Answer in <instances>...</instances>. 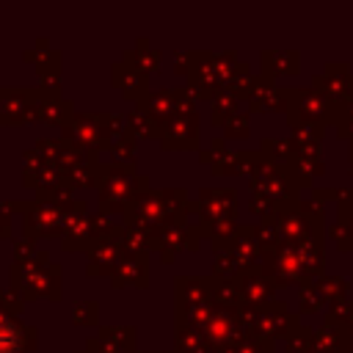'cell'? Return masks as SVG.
<instances>
[{"mask_svg": "<svg viewBox=\"0 0 353 353\" xmlns=\"http://www.w3.org/2000/svg\"><path fill=\"white\" fill-rule=\"evenodd\" d=\"M325 237V234H323ZM323 237H309L303 243H276L262 248V273L276 284V287H290V284H306L320 276H325V248Z\"/></svg>", "mask_w": 353, "mask_h": 353, "instance_id": "obj_1", "label": "cell"}, {"mask_svg": "<svg viewBox=\"0 0 353 353\" xmlns=\"http://www.w3.org/2000/svg\"><path fill=\"white\" fill-rule=\"evenodd\" d=\"M190 215V199L185 188H149L132 199V204L124 210V226H143V229H160V226H188Z\"/></svg>", "mask_w": 353, "mask_h": 353, "instance_id": "obj_2", "label": "cell"}, {"mask_svg": "<svg viewBox=\"0 0 353 353\" xmlns=\"http://www.w3.org/2000/svg\"><path fill=\"white\" fill-rule=\"evenodd\" d=\"M97 212L124 215L132 199L152 188L146 174L135 171V163H102L97 174Z\"/></svg>", "mask_w": 353, "mask_h": 353, "instance_id": "obj_3", "label": "cell"}, {"mask_svg": "<svg viewBox=\"0 0 353 353\" xmlns=\"http://www.w3.org/2000/svg\"><path fill=\"white\" fill-rule=\"evenodd\" d=\"M243 61L237 58L234 50L223 52H207V50H190V63H188V91L199 99H215L232 77L240 72Z\"/></svg>", "mask_w": 353, "mask_h": 353, "instance_id": "obj_4", "label": "cell"}, {"mask_svg": "<svg viewBox=\"0 0 353 353\" xmlns=\"http://www.w3.org/2000/svg\"><path fill=\"white\" fill-rule=\"evenodd\" d=\"M306 188V182L295 174V168L290 163H276L270 157H265L262 152L254 160V168L248 174V190L256 199H265L279 210L301 201L298 193Z\"/></svg>", "mask_w": 353, "mask_h": 353, "instance_id": "obj_5", "label": "cell"}, {"mask_svg": "<svg viewBox=\"0 0 353 353\" xmlns=\"http://www.w3.org/2000/svg\"><path fill=\"white\" fill-rule=\"evenodd\" d=\"M8 281L14 290L25 295L28 303L41 298L58 303L63 298V268L52 262L47 248H41L28 262H14L8 270Z\"/></svg>", "mask_w": 353, "mask_h": 353, "instance_id": "obj_6", "label": "cell"}, {"mask_svg": "<svg viewBox=\"0 0 353 353\" xmlns=\"http://www.w3.org/2000/svg\"><path fill=\"white\" fill-rule=\"evenodd\" d=\"M119 223H113L108 215L102 212H88V204L74 199L69 204V218H66V232L61 237V248L63 251H88L97 240L108 237L116 232Z\"/></svg>", "mask_w": 353, "mask_h": 353, "instance_id": "obj_7", "label": "cell"}, {"mask_svg": "<svg viewBox=\"0 0 353 353\" xmlns=\"http://www.w3.org/2000/svg\"><path fill=\"white\" fill-rule=\"evenodd\" d=\"M243 323L248 328L251 336H262V339H287L295 328H301L298 314L284 303V301H270L259 309H245L240 306Z\"/></svg>", "mask_w": 353, "mask_h": 353, "instance_id": "obj_8", "label": "cell"}, {"mask_svg": "<svg viewBox=\"0 0 353 353\" xmlns=\"http://www.w3.org/2000/svg\"><path fill=\"white\" fill-rule=\"evenodd\" d=\"M72 204V201H69ZM69 204H47V201H22V237L28 240H61L66 232Z\"/></svg>", "mask_w": 353, "mask_h": 353, "instance_id": "obj_9", "label": "cell"}, {"mask_svg": "<svg viewBox=\"0 0 353 353\" xmlns=\"http://www.w3.org/2000/svg\"><path fill=\"white\" fill-rule=\"evenodd\" d=\"M336 108L317 94L312 85L309 88H287V124L290 130L298 127H328L334 124Z\"/></svg>", "mask_w": 353, "mask_h": 353, "instance_id": "obj_10", "label": "cell"}, {"mask_svg": "<svg viewBox=\"0 0 353 353\" xmlns=\"http://www.w3.org/2000/svg\"><path fill=\"white\" fill-rule=\"evenodd\" d=\"M22 61L36 66L39 74V91L41 97H63V83H61V72H63V52L50 47L47 36H39L36 44L30 50L22 52Z\"/></svg>", "mask_w": 353, "mask_h": 353, "instance_id": "obj_11", "label": "cell"}, {"mask_svg": "<svg viewBox=\"0 0 353 353\" xmlns=\"http://www.w3.org/2000/svg\"><path fill=\"white\" fill-rule=\"evenodd\" d=\"M39 88L0 85V127H25L39 121Z\"/></svg>", "mask_w": 353, "mask_h": 353, "instance_id": "obj_12", "label": "cell"}, {"mask_svg": "<svg viewBox=\"0 0 353 353\" xmlns=\"http://www.w3.org/2000/svg\"><path fill=\"white\" fill-rule=\"evenodd\" d=\"M347 301V279L342 276H320L298 287V314H314L320 309H331Z\"/></svg>", "mask_w": 353, "mask_h": 353, "instance_id": "obj_13", "label": "cell"}, {"mask_svg": "<svg viewBox=\"0 0 353 353\" xmlns=\"http://www.w3.org/2000/svg\"><path fill=\"white\" fill-rule=\"evenodd\" d=\"M135 108H141L143 113H149V116L163 127V124L171 121L176 113H190V110H196V97L188 91V85L157 88V91H149Z\"/></svg>", "mask_w": 353, "mask_h": 353, "instance_id": "obj_14", "label": "cell"}, {"mask_svg": "<svg viewBox=\"0 0 353 353\" xmlns=\"http://www.w3.org/2000/svg\"><path fill=\"white\" fill-rule=\"evenodd\" d=\"M190 212L199 215V223H237V190L201 188L199 199L190 201Z\"/></svg>", "mask_w": 353, "mask_h": 353, "instance_id": "obj_15", "label": "cell"}, {"mask_svg": "<svg viewBox=\"0 0 353 353\" xmlns=\"http://www.w3.org/2000/svg\"><path fill=\"white\" fill-rule=\"evenodd\" d=\"M127 248H124V223L116 226L113 234L97 240L88 251H85V276L88 279H110L119 268V262L124 259Z\"/></svg>", "mask_w": 353, "mask_h": 353, "instance_id": "obj_16", "label": "cell"}, {"mask_svg": "<svg viewBox=\"0 0 353 353\" xmlns=\"http://www.w3.org/2000/svg\"><path fill=\"white\" fill-rule=\"evenodd\" d=\"M199 141H201L199 110L176 113L171 121L160 127V146L165 152H199Z\"/></svg>", "mask_w": 353, "mask_h": 353, "instance_id": "obj_17", "label": "cell"}, {"mask_svg": "<svg viewBox=\"0 0 353 353\" xmlns=\"http://www.w3.org/2000/svg\"><path fill=\"white\" fill-rule=\"evenodd\" d=\"M61 138L74 143L85 154H108V149L113 143L99 124V113H77L74 121L66 130H61Z\"/></svg>", "mask_w": 353, "mask_h": 353, "instance_id": "obj_18", "label": "cell"}, {"mask_svg": "<svg viewBox=\"0 0 353 353\" xmlns=\"http://www.w3.org/2000/svg\"><path fill=\"white\" fill-rule=\"evenodd\" d=\"M201 232L199 223H188V226H160L154 229V248L163 265H171L176 259V254L182 251H199L201 248Z\"/></svg>", "mask_w": 353, "mask_h": 353, "instance_id": "obj_19", "label": "cell"}, {"mask_svg": "<svg viewBox=\"0 0 353 353\" xmlns=\"http://www.w3.org/2000/svg\"><path fill=\"white\" fill-rule=\"evenodd\" d=\"M212 248H223V251H229V254L234 256L237 268H240V276L256 270L259 262H262V245H259V240H256V226H254V223H243V226H237V232H234L229 240H223V243H212Z\"/></svg>", "mask_w": 353, "mask_h": 353, "instance_id": "obj_20", "label": "cell"}, {"mask_svg": "<svg viewBox=\"0 0 353 353\" xmlns=\"http://www.w3.org/2000/svg\"><path fill=\"white\" fill-rule=\"evenodd\" d=\"M312 88L323 94L334 108H339L353 99V72L347 63H325V69L312 77Z\"/></svg>", "mask_w": 353, "mask_h": 353, "instance_id": "obj_21", "label": "cell"}, {"mask_svg": "<svg viewBox=\"0 0 353 353\" xmlns=\"http://www.w3.org/2000/svg\"><path fill=\"white\" fill-rule=\"evenodd\" d=\"M204 336L210 339V345L218 350V347H232L237 342H243L248 334L245 323H243V314L240 309H218L210 320V325L204 328Z\"/></svg>", "mask_w": 353, "mask_h": 353, "instance_id": "obj_22", "label": "cell"}, {"mask_svg": "<svg viewBox=\"0 0 353 353\" xmlns=\"http://www.w3.org/2000/svg\"><path fill=\"white\" fill-rule=\"evenodd\" d=\"M135 325H99L94 336L85 339L88 353H138Z\"/></svg>", "mask_w": 353, "mask_h": 353, "instance_id": "obj_23", "label": "cell"}, {"mask_svg": "<svg viewBox=\"0 0 353 353\" xmlns=\"http://www.w3.org/2000/svg\"><path fill=\"white\" fill-rule=\"evenodd\" d=\"M39 342V328L22 317H11L0 309V353H30Z\"/></svg>", "mask_w": 353, "mask_h": 353, "instance_id": "obj_24", "label": "cell"}, {"mask_svg": "<svg viewBox=\"0 0 353 353\" xmlns=\"http://www.w3.org/2000/svg\"><path fill=\"white\" fill-rule=\"evenodd\" d=\"M22 185L36 193L47 190V188H58V185H63V171L55 168L52 163H47L36 152V146H30L22 152Z\"/></svg>", "mask_w": 353, "mask_h": 353, "instance_id": "obj_25", "label": "cell"}, {"mask_svg": "<svg viewBox=\"0 0 353 353\" xmlns=\"http://www.w3.org/2000/svg\"><path fill=\"white\" fill-rule=\"evenodd\" d=\"M110 83L121 91L124 99H130L135 105L152 91L149 88V74L141 72V69H135V66H130V63H124V61L110 63Z\"/></svg>", "mask_w": 353, "mask_h": 353, "instance_id": "obj_26", "label": "cell"}, {"mask_svg": "<svg viewBox=\"0 0 353 353\" xmlns=\"http://www.w3.org/2000/svg\"><path fill=\"white\" fill-rule=\"evenodd\" d=\"M110 287L113 290H124V287H135V290H149V254H124V259L119 262L116 273L110 276Z\"/></svg>", "mask_w": 353, "mask_h": 353, "instance_id": "obj_27", "label": "cell"}, {"mask_svg": "<svg viewBox=\"0 0 353 353\" xmlns=\"http://www.w3.org/2000/svg\"><path fill=\"white\" fill-rule=\"evenodd\" d=\"M237 287H240V298H243V306L245 309H259L270 301H276V284L262 273V268L251 270V273H243L234 279Z\"/></svg>", "mask_w": 353, "mask_h": 353, "instance_id": "obj_28", "label": "cell"}, {"mask_svg": "<svg viewBox=\"0 0 353 353\" xmlns=\"http://www.w3.org/2000/svg\"><path fill=\"white\" fill-rule=\"evenodd\" d=\"M36 152H39L47 163H52L55 168H61L63 174H66L69 168L80 165V163L88 157L83 149H77L74 143H69V141H63V138H39V141H36Z\"/></svg>", "mask_w": 353, "mask_h": 353, "instance_id": "obj_29", "label": "cell"}, {"mask_svg": "<svg viewBox=\"0 0 353 353\" xmlns=\"http://www.w3.org/2000/svg\"><path fill=\"white\" fill-rule=\"evenodd\" d=\"M199 303H215L210 276H176L174 279V309H188Z\"/></svg>", "mask_w": 353, "mask_h": 353, "instance_id": "obj_30", "label": "cell"}, {"mask_svg": "<svg viewBox=\"0 0 353 353\" xmlns=\"http://www.w3.org/2000/svg\"><path fill=\"white\" fill-rule=\"evenodd\" d=\"M287 113V88L276 85V80H268L259 74L256 91L248 99V113Z\"/></svg>", "mask_w": 353, "mask_h": 353, "instance_id": "obj_31", "label": "cell"}, {"mask_svg": "<svg viewBox=\"0 0 353 353\" xmlns=\"http://www.w3.org/2000/svg\"><path fill=\"white\" fill-rule=\"evenodd\" d=\"M259 63H262L259 74L268 77V80L298 74L301 72V52L298 50H262Z\"/></svg>", "mask_w": 353, "mask_h": 353, "instance_id": "obj_32", "label": "cell"}, {"mask_svg": "<svg viewBox=\"0 0 353 353\" xmlns=\"http://www.w3.org/2000/svg\"><path fill=\"white\" fill-rule=\"evenodd\" d=\"M74 116H77V110L69 97H41V102H39V121L52 124L58 130H66L74 121Z\"/></svg>", "mask_w": 353, "mask_h": 353, "instance_id": "obj_33", "label": "cell"}, {"mask_svg": "<svg viewBox=\"0 0 353 353\" xmlns=\"http://www.w3.org/2000/svg\"><path fill=\"white\" fill-rule=\"evenodd\" d=\"M121 61H124V63H130V66H135V69H141V72H146V74H152V72H157V69H160L163 50H157L154 44H149V39H146V36H138V39H135V44H132V47H127V50L121 52Z\"/></svg>", "mask_w": 353, "mask_h": 353, "instance_id": "obj_34", "label": "cell"}, {"mask_svg": "<svg viewBox=\"0 0 353 353\" xmlns=\"http://www.w3.org/2000/svg\"><path fill=\"white\" fill-rule=\"evenodd\" d=\"M256 154L259 152H245V149H240V152H221V154H215L212 157V165H210V171L215 174V176H229V174H251V168H254V160H256Z\"/></svg>", "mask_w": 353, "mask_h": 353, "instance_id": "obj_35", "label": "cell"}, {"mask_svg": "<svg viewBox=\"0 0 353 353\" xmlns=\"http://www.w3.org/2000/svg\"><path fill=\"white\" fill-rule=\"evenodd\" d=\"M328 237L336 243L339 251H353V199L339 201L336 223L328 229Z\"/></svg>", "mask_w": 353, "mask_h": 353, "instance_id": "obj_36", "label": "cell"}, {"mask_svg": "<svg viewBox=\"0 0 353 353\" xmlns=\"http://www.w3.org/2000/svg\"><path fill=\"white\" fill-rule=\"evenodd\" d=\"M174 350H179V353H215V347L210 345L204 331L185 325V323H174Z\"/></svg>", "mask_w": 353, "mask_h": 353, "instance_id": "obj_37", "label": "cell"}, {"mask_svg": "<svg viewBox=\"0 0 353 353\" xmlns=\"http://www.w3.org/2000/svg\"><path fill=\"white\" fill-rule=\"evenodd\" d=\"M99 165H102L99 154H88L80 165H74V168H69V171L63 174V185L72 188V190L94 188V185H97V174H99Z\"/></svg>", "mask_w": 353, "mask_h": 353, "instance_id": "obj_38", "label": "cell"}, {"mask_svg": "<svg viewBox=\"0 0 353 353\" xmlns=\"http://www.w3.org/2000/svg\"><path fill=\"white\" fill-rule=\"evenodd\" d=\"M210 287H212V301L218 309H240L243 306V298H240V287L237 281H229V279H218L210 273Z\"/></svg>", "mask_w": 353, "mask_h": 353, "instance_id": "obj_39", "label": "cell"}, {"mask_svg": "<svg viewBox=\"0 0 353 353\" xmlns=\"http://www.w3.org/2000/svg\"><path fill=\"white\" fill-rule=\"evenodd\" d=\"M127 130L135 138H157L160 141V124L149 113H143L141 108H135V110L127 113Z\"/></svg>", "mask_w": 353, "mask_h": 353, "instance_id": "obj_40", "label": "cell"}, {"mask_svg": "<svg viewBox=\"0 0 353 353\" xmlns=\"http://www.w3.org/2000/svg\"><path fill=\"white\" fill-rule=\"evenodd\" d=\"M124 248L130 254H149L154 248V232L143 226H124Z\"/></svg>", "mask_w": 353, "mask_h": 353, "instance_id": "obj_41", "label": "cell"}, {"mask_svg": "<svg viewBox=\"0 0 353 353\" xmlns=\"http://www.w3.org/2000/svg\"><path fill=\"white\" fill-rule=\"evenodd\" d=\"M72 323L80 328H99V303L80 298L72 303Z\"/></svg>", "mask_w": 353, "mask_h": 353, "instance_id": "obj_42", "label": "cell"}, {"mask_svg": "<svg viewBox=\"0 0 353 353\" xmlns=\"http://www.w3.org/2000/svg\"><path fill=\"white\" fill-rule=\"evenodd\" d=\"M135 146H138V138H135L130 130H124V132L110 143V149H108L110 163H135Z\"/></svg>", "mask_w": 353, "mask_h": 353, "instance_id": "obj_43", "label": "cell"}, {"mask_svg": "<svg viewBox=\"0 0 353 353\" xmlns=\"http://www.w3.org/2000/svg\"><path fill=\"white\" fill-rule=\"evenodd\" d=\"M237 99L232 97V94H226V91H221L215 99H212V113H210V121H212V127H223L234 113H237Z\"/></svg>", "mask_w": 353, "mask_h": 353, "instance_id": "obj_44", "label": "cell"}, {"mask_svg": "<svg viewBox=\"0 0 353 353\" xmlns=\"http://www.w3.org/2000/svg\"><path fill=\"white\" fill-rule=\"evenodd\" d=\"M323 325H328V328H334V331H345V328H350L353 325V301H345V303H336V306H331L325 314H323Z\"/></svg>", "mask_w": 353, "mask_h": 353, "instance_id": "obj_45", "label": "cell"}, {"mask_svg": "<svg viewBox=\"0 0 353 353\" xmlns=\"http://www.w3.org/2000/svg\"><path fill=\"white\" fill-rule=\"evenodd\" d=\"M215 353H276V342L262 339V336H245L243 342H237L232 347H218Z\"/></svg>", "mask_w": 353, "mask_h": 353, "instance_id": "obj_46", "label": "cell"}, {"mask_svg": "<svg viewBox=\"0 0 353 353\" xmlns=\"http://www.w3.org/2000/svg\"><path fill=\"white\" fill-rule=\"evenodd\" d=\"M334 127H336L339 141L345 138V141L353 143V99H347L345 105L336 108V113H334Z\"/></svg>", "mask_w": 353, "mask_h": 353, "instance_id": "obj_47", "label": "cell"}, {"mask_svg": "<svg viewBox=\"0 0 353 353\" xmlns=\"http://www.w3.org/2000/svg\"><path fill=\"white\" fill-rule=\"evenodd\" d=\"M25 306H28V301H25V295L19 290H14L11 284L0 290V309L3 312H8L11 317H19L25 312Z\"/></svg>", "mask_w": 353, "mask_h": 353, "instance_id": "obj_48", "label": "cell"}, {"mask_svg": "<svg viewBox=\"0 0 353 353\" xmlns=\"http://www.w3.org/2000/svg\"><path fill=\"white\" fill-rule=\"evenodd\" d=\"M248 110H237L221 130H223V138H245L248 135Z\"/></svg>", "mask_w": 353, "mask_h": 353, "instance_id": "obj_49", "label": "cell"}, {"mask_svg": "<svg viewBox=\"0 0 353 353\" xmlns=\"http://www.w3.org/2000/svg\"><path fill=\"white\" fill-rule=\"evenodd\" d=\"M36 201H47V204H69V201H74V199H72V188L58 185V188L39 190V193H36Z\"/></svg>", "mask_w": 353, "mask_h": 353, "instance_id": "obj_50", "label": "cell"}, {"mask_svg": "<svg viewBox=\"0 0 353 353\" xmlns=\"http://www.w3.org/2000/svg\"><path fill=\"white\" fill-rule=\"evenodd\" d=\"M39 251H41V248H36V243L28 240V237L14 240V262H28V259H33Z\"/></svg>", "mask_w": 353, "mask_h": 353, "instance_id": "obj_51", "label": "cell"}, {"mask_svg": "<svg viewBox=\"0 0 353 353\" xmlns=\"http://www.w3.org/2000/svg\"><path fill=\"white\" fill-rule=\"evenodd\" d=\"M188 63H190V50H182L174 55V72L188 77Z\"/></svg>", "mask_w": 353, "mask_h": 353, "instance_id": "obj_52", "label": "cell"}, {"mask_svg": "<svg viewBox=\"0 0 353 353\" xmlns=\"http://www.w3.org/2000/svg\"><path fill=\"white\" fill-rule=\"evenodd\" d=\"M11 229H14V221H11V215L0 210V240H11Z\"/></svg>", "mask_w": 353, "mask_h": 353, "instance_id": "obj_53", "label": "cell"}, {"mask_svg": "<svg viewBox=\"0 0 353 353\" xmlns=\"http://www.w3.org/2000/svg\"><path fill=\"white\" fill-rule=\"evenodd\" d=\"M339 336H342V353H353V325L345 328Z\"/></svg>", "mask_w": 353, "mask_h": 353, "instance_id": "obj_54", "label": "cell"}, {"mask_svg": "<svg viewBox=\"0 0 353 353\" xmlns=\"http://www.w3.org/2000/svg\"><path fill=\"white\" fill-rule=\"evenodd\" d=\"M138 353H179V350H138Z\"/></svg>", "mask_w": 353, "mask_h": 353, "instance_id": "obj_55", "label": "cell"}, {"mask_svg": "<svg viewBox=\"0 0 353 353\" xmlns=\"http://www.w3.org/2000/svg\"><path fill=\"white\" fill-rule=\"evenodd\" d=\"M347 160H350V168H353V143H350V154H347Z\"/></svg>", "mask_w": 353, "mask_h": 353, "instance_id": "obj_56", "label": "cell"}, {"mask_svg": "<svg viewBox=\"0 0 353 353\" xmlns=\"http://www.w3.org/2000/svg\"><path fill=\"white\" fill-rule=\"evenodd\" d=\"M74 353H88V350H85V347H83V350H74Z\"/></svg>", "mask_w": 353, "mask_h": 353, "instance_id": "obj_57", "label": "cell"}]
</instances>
